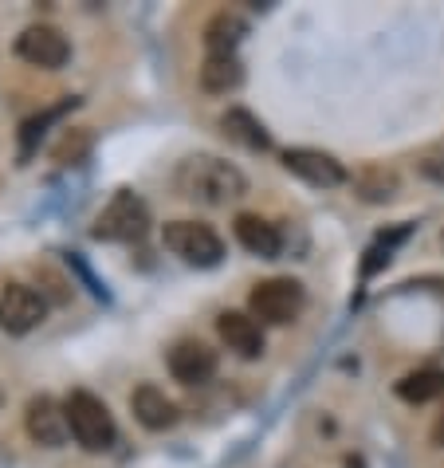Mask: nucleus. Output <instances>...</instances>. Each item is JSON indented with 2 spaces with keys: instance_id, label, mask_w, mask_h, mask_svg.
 Here are the masks:
<instances>
[{
  "instance_id": "423d86ee",
  "label": "nucleus",
  "mask_w": 444,
  "mask_h": 468,
  "mask_svg": "<svg viewBox=\"0 0 444 468\" xmlns=\"http://www.w3.org/2000/svg\"><path fill=\"white\" fill-rule=\"evenodd\" d=\"M44 315H48L44 292L28 288V283H5L0 288V327H8V335H28L32 327H40Z\"/></svg>"
},
{
  "instance_id": "f257e3e1",
  "label": "nucleus",
  "mask_w": 444,
  "mask_h": 468,
  "mask_svg": "<svg viewBox=\"0 0 444 468\" xmlns=\"http://www.w3.org/2000/svg\"><path fill=\"white\" fill-rule=\"evenodd\" d=\"M174 186H177V193L185 201L213 205V209H220V205L244 197V193H248V177L232 162L217 158V154H193V158H185L177 165Z\"/></svg>"
},
{
  "instance_id": "6ab92c4d",
  "label": "nucleus",
  "mask_w": 444,
  "mask_h": 468,
  "mask_svg": "<svg viewBox=\"0 0 444 468\" xmlns=\"http://www.w3.org/2000/svg\"><path fill=\"white\" fill-rule=\"evenodd\" d=\"M413 232V225H397V229H389V232H382L370 249H365V260H362V276H374V271H382L389 260H394V252H397V244L405 240Z\"/></svg>"
},
{
  "instance_id": "4468645a",
  "label": "nucleus",
  "mask_w": 444,
  "mask_h": 468,
  "mask_svg": "<svg viewBox=\"0 0 444 468\" xmlns=\"http://www.w3.org/2000/svg\"><path fill=\"white\" fill-rule=\"evenodd\" d=\"M244 32H248V24L240 16H232V12H217V16L205 24V51L208 56H237Z\"/></svg>"
},
{
  "instance_id": "4be33fe9",
  "label": "nucleus",
  "mask_w": 444,
  "mask_h": 468,
  "mask_svg": "<svg viewBox=\"0 0 444 468\" xmlns=\"http://www.w3.org/2000/svg\"><path fill=\"white\" fill-rule=\"evenodd\" d=\"M433 445H444V410H440V418L433 421Z\"/></svg>"
},
{
  "instance_id": "f3484780",
  "label": "nucleus",
  "mask_w": 444,
  "mask_h": 468,
  "mask_svg": "<svg viewBox=\"0 0 444 468\" xmlns=\"http://www.w3.org/2000/svg\"><path fill=\"white\" fill-rule=\"evenodd\" d=\"M244 80V68L237 56H208L205 68H201V87L208 95H228V90H237Z\"/></svg>"
},
{
  "instance_id": "6e6552de",
  "label": "nucleus",
  "mask_w": 444,
  "mask_h": 468,
  "mask_svg": "<svg viewBox=\"0 0 444 468\" xmlns=\"http://www.w3.org/2000/svg\"><path fill=\"white\" fill-rule=\"evenodd\" d=\"M24 429H28V437H32L40 449H59L63 441H68V433H71L68 410H63L56 398L36 394L28 406H24Z\"/></svg>"
},
{
  "instance_id": "412c9836",
  "label": "nucleus",
  "mask_w": 444,
  "mask_h": 468,
  "mask_svg": "<svg viewBox=\"0 0 444 468\" xmlns=\"http://www.w3.org/2000/svg\"><path fill=\"white\" fill-rule=\"evenodd\" d=\"M421 170H425L428 177H437V181H444V158H428V162H421Z\"/></svg>"
},
{
  "instance_id": "9d476101",
  "label": "nucleus",
  "mask_w": 444,
  "mask_h": 468,
  "mask_svg": "<svg viewBox=\"0 0 444 468\" xmlns=\"http://www.w3.org/2000/svg\"><path fill=\"white\" fill-rule=\"evenodd\" d=\"M169 374L181 386H205L217 374V350L205 346L201 339H181L169 350Z\"/></svg>"
},
{
  "instance_id": "ddd939ff",
  "label": "nucleus",
  "mask_w": 444,
  "mask_h": 468,
  "mask_svg": "<svg viewBox=\"0 0 444 468\" xmlns=\"http://www.w3.org/2000/svg\"><path fill=\"white\" fill-rule=\"evenodd\" d=\"M232 229H237V240H240L252 256H259V260H276V256L283 252L280 229L271 225V220H264L259 213H240L237 220H232Z\"/></svg>"
},
{
  "instance_id": "1a4fd4ad",
  "label": "nucleus",
  "mask_w": 444,
  "mask_h": 468,
  "mask_svg": "<svg viewBox=\"0 0 444 468\" xmlns=\"http://www.w3.org/2000/svg\"><path fill=\"white\" fill-rule=\"evenodd\" d=\"M283 170L295 174V177H303L307 186H315V189H334V186H343V181H346V170H343V162H338L334 154L307 150V146L287 150L283 154Z\"/></svg>"
},
{
  "instance_id": "aec40b11",
  "label": "nucleus",
  "mask_w": 444,
  "mask_h": 468,
  "mask_svg": "<svg viewBox=\"0 0 444 468\" xmlns=\"http://www.w3.org/2000/svg\"><path fill=\"white\" fill-rule=\"evenodd\" d=\"M90 146H95V138H90V130H83V126H68L59 134V142L51 146V158H56L59 165H79L87 154H90Z\"/></svg>"
},
{
  "instance_id": "f8f14e48",
  "label": "nucleus",
  "mask_w": 444,
  "mask_h": 468,
  "mask_svg": "<svg viewBox=\"0 0 444 468\" xmlns=\"http://www.w3.org/2000/svg\"><path fill=\"white\" fill-rule=\"evenodd\" d=\"M217 335H220V343L240 358L264 355V331H259V323L252 315H244V311H225V315L217 319Z\"/></svg>"
},
{
  "instance_id": "39448f33",
  "label": "nucleus",
  "mask_w": 444,
  "mask_h": 468,
  "mask_svg": "<svg viewBox=\"0 0 444 468\" xmlns=\"http://www.w3.org/2000/svg\"><path fill=\"white\" fill-rule=\"evenodd\" d=\"M248 307H252V319L283 327V323L299 319V311H303V283L291 280V276L259 280L252 288V295H248Z\"/></svg>"
},
{
  "instance_id": "0eeeda50",
  "label": "nucleus",
  "mask_w": 444,
  "mask_h": 468,
  "mask_svg": "<svg viewBox=\"0 0 444 468\" xmlns=\"http://www.w3.org/2000/svg\"><path fill=\"white\" fill-rule=\"evenodd\" d=\"M16 56L24 63H32V68L56 71L68 63L71 44H68V36L59 28H51V24H32V28H24V36L16 40Z\"/></svg>"
},
{
  "instance_id": "dca6fc26",
  "label": "nucleus",
  "mask_w": 444,
  "mask_h": 468,
  "mask_svg": "<svg viewBox=\"0 0 444 468\" xmlns=\"http://www.w3.org/2000/svg\"><path fill=\"white\" fill-rule=\"evenodd\" d=\"M394 394L401 401H409V406H425V401H433L444 394V370L437 367H421V370H409L405 378L394 386Z\"/></svg>"
},
{
  "instance_id": "20e7f679",
  "label": "nucleus",
  "mask_w": 444,
  "mask_h": 468,
  "mask_svg": "<svg viewBox=\"0 0 444 468\" xmlns=\"http://www.w3.org/2000/svg\"><path fill=\"white\" fill-rule=\"evenodd\" d=\"M95 240H142L150 232V209H146V201L138 197V193H130V189H119L111 197V205L95 217Z\"/></svg>"
},
{
  "instance_id": "2eb2a0df",
  "label": "nucleus",
  "mask_w": 444,
  "mask_h": 468,
  "mask_svg": "<svg viewBox=\"0 0 444 468\" xmlns=\"http://www.w3.org/2000/svg\"><path fill=\"white\" fill-rule=\"evenodd\" d=\"M220 130H225L232 142H240L244 150H271V138H268L264 122H259L252 111H244V107L225 111V119H220Z\"/></svg>"
},
{
  "instance_id": "f03ea898",
  "label": "nucleus",
  "mask_w": 444,
  "mask_h": 468,
  "mask_svg": "<svg viewBox=\"0 0 444 468\" xmlns=\"http://www.w3.org/2000/svg\"><path fill=\"white\" fill-rule=\"evenodd\" d=\"M63 410H68L71 437L79 441L87 452H107L114 445L119 429H114V418H111V410L102 398H95L90 389H71L68 401H63Z\"/></svg>"
},
{
  "instance_id": "7ed1b4c3",
  "label": "nucleus",
  "mask_w": 444,
  "mask_h": 468,
  "mask_svg": "<svg viewBox=\"0 0 444 468\" xmlns=\"http://www.w3.org/2000/svg\"><path fill=\"white\" fill-rule=\"evenodd\" d=\"M162 244L193 268H217L225 260V240L208 225H201V220H169L162 232Z\"/></svg>"
},
{
  "instance_id": "a211bd4d",
  "label": "nucleus",
  "mask_w": 444,
  "mask_h": 468,
  "mask_svg": "<svg viewBox=\"0 0 444 468\" xmlns=\"http://www.w3.org/2000/svg\"><path fill=\"white\" fill-rule=\"evenodd\" d=\"M354 189H358L362 201H374V205L394 201V193H397V174L386 170V165H365V170L354 177Z\"/></svg>"
},
{
  "instance_id": "9b49d317",
  "label": "nucleus",
  "mask_w": 444,
  "mask_h": 468,
  "mask_svg": "<svg viewBox=\"0 0 444 468\" xmlns=\"http://www.w3.org/2000/svg\"><path fill=\"white\" fill-rule=\"evenodd\" d=\"M130 410H134V421L142 429H150V433H165V429L177 425V406L174 398H165V389L158 386H138L134 394H130Z\"/></svg>"
}]
</instances>
